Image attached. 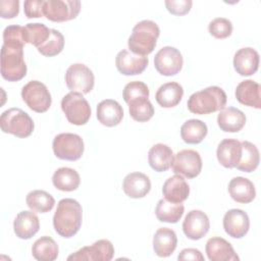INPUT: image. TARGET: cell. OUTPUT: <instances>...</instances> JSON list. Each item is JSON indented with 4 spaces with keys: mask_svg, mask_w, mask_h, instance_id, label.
Instances as JSON below:
<instances>
[{
    "mask_svg": "<svg viewBox=\"0 0 261 261\" xmlns=\"http://www.w3.org/2000/svg\"><path fill=\"white\" fill-rule=\"evenodd\" d=\"M82 221L83 209L76 200L65 198L58 202L53 216V226L59 236L73 237L80 230Z\"/></svg>",
    "mask_w": 261,
    "mask_h": 261,
    "instance_id": "6da1fadb",
    "label": "cell"
},
{
    "mask_svg": "<svg viewBox=\"0 0 261 261\" xmlns=\"http://www.w3.org/2000/svg\"><path fill=\"white\" fill-rule=\"evenodd\" d=\"M159 35L160 29L155 21L150 19L139 21L128 38V49L134 54L147 56L155 49Z\"/></svg>",
    "mask_w": 261,
    "mask_h": 261,
    "instance_id": "7a4b0ae2",
    "label": "cell"
},
{
    "mask_svg": "<svg viewBox=\"0 0 261 261\" xmlns=\"http://www.w3.org/2000/svg\"><path fill=\"white\" fill-rule=\"evenodd\" d=\"M226 94L220 87L211 86L192 94L187 102L188 109L195 114H209L226 105Z\"/></svg>",
    "mask_w": 261,
    "mask_h": 261,
    "instance_id": "3957f363",
    "label": "cell"
},
{
    "mask_svg": "<svg viewBox=\"0 0 261 261\" xmlns=\"http://www.w3.org/2000/svg\"><path fill=\"white\" fill-rule=\"evenodd\" d=\"M23 46L4 44L1 48V75L8 82H18L27 74Z\"/></svg>",
    "mask_w": 261,
    "mask_h": 261,
    "instance_id": "277c9868",
    "label": "cell"
},
{
    "mask_svg": "<svg viewBox=\"0 0 261 261\" xmlns=\"http://www.w3.org/2000/svg\"><path fill=\"white\" fill-rule=\"evenodd\" d=\"M0 126L3 133L11 134L17 138H27L34 132L35 123L22 109L10 108L1 114Z\"/></svg>",
    "mask_w": 261,
    "mask_h": 261,
    "instance_id": "5b68a950",
    "label": "cell"
},
{
    "mask_svg": "<svg viewBox=\"0 0 261 261\" xmlns=\"http://www.w3.org/2000/svg\"><path fill=\"white\" fill-rule=\"evenodd\" d=\"M61 109L71 124L84 125L91 117V106L83 94L69 92L61 100Z\"/></svg>",
    "mask_w": 261,
    "mask_h": 261,
    "instance_id": "8992f818",
    "label": "cell"
},
{
    "mask_svg": "<svg viewBox=\"0 0 261 261\" xmlns=\"http://www.w3.org/2000/svg\"><path fill=\"white\" fill-rule=\"evenodd\" d=\"M52 149L54 155L61 160L75 161L84 153V141L76 134L62 133L53 139Z\"/></svg>",
    "mask_w": 261,
    "mask_h": 261,
    "instance_id": "52a82bcc",
    "label": "cell"
},
{
    "mask_svg": "<svg viewBox=\"0 0 261 261\" xmlns=\"http://www.w3.org/2000/svg\"><path fill=\"white\" fill-rule=\"evenodd\" d=\"M21 98L24 103L35 112H46L52 103L48 88L39 81H30L21 89Z\"/></svg>",
    "mask_w": 261,
    "mask_h": 261,
    "instance_id": "ba28073f",
    "label": "cell"
},
{
    "mask_svg": "<svg viewBox=\"0 0 261 261\" xmlns=\"http://www.w3.org/2000/svg\"><path fill=\"white\" fill-rule=\"evenodd\" d=\"M65 83L70 92L88 94L94 88L95 76L87 65L74 63L66 69Z\"/></svg>",
    "mask_w": 261,
    "mask_h": 261,
    "instance_id": "9c48e42d",
    "label": "cell"
},
{
    "mask_svg": "<svg viewBox=\"0 0 261 261\" xmlns=\"http://www.w3.org/2000/svg\"><path fill=\"white\" fill-rule=\"evenodd\" d=\"M80 10L79 0H47L43 6L44 15L55 22L71 20L77 16Z\"/></svg>",
    "mask_w": 261,
    "mask_h": 261,
    "instance_id": "30bf717a",
    "label": "cell"
},
{
    "mask_svg": "<svg viewBox=\"0 0 261 261\" xmlns=\"http://www.w3.org/2000/svg\"><path fill=\"white\" fill-rule=\"evenodd\" d=\"M171 168L176 174L194 178L198 176L202 170V158L197 151L184 149L174 155Z\"/></svg>",
    "mask_w": 261,
    "mask_h": 261,
    "instance_id": "8fae6325",
    "label": "cell"
},
{
    "mask_svg": "<svg viewBox=\"0 0 261 261\" xmlns=\"http://www.w3.org/2000/svg\"><path fill=\"white\" fill-rule=\"evenodd\" d=\"M182 63L184 59L181 53L171 46L161 48L154 57V66L156 70L165 76H171L178 73L182 67Z\"/></svg>",
    "mask_w": 261,
    "mask_h": 261,
    "instance_id": "7c38bea8",
    "label": "cell"
},
{
    "mask_svg": "<svg viewBox=\"0 0 261 261\" xmlns=\"http://www.w3.org/2000/svg\"><path fill=\"white\" fill-rule=\"evenodd\" d=\"M114 256V247L108 240H99L91 246H86L67 257L73 261H110Z\"/></svg>",
    "mask_w": 261,
    "mask_h": 261,
    "instance_id": "4fadbf2b",
    "label": "cell"
},
{
    "mask_svg": "<svg viewBox=\"0 0 261 261\" xmlns=\"http://www.w3.org/2000/svg\"><path fill=\"white\" fill-rule=\"evenodd\" d=\"M210 228V221L206 213L201 210L190 211L182 222V230L186 237L198 241L205 237Z\"/></svg>",
    "mask_w": 261,
    "mask_h": 261,
    "instance_id": "5bb4252c",
    "label": "cell"
},
{
    "mask_svg": "<svg viewBox=\"0 0 261 261\" xmlns=\"http://www.w3.org/2000/svg\"><path fill=\"white\" fill-rule=\"evenodd\" d=\"M149 63L147 56L134 54L128 50H121L115 58L117 70L124 75H136L142 73Z\"/></svg>",
    "mask_w": 261,
    "mask_h": 261,
    "instance_id": "9a60e30c",
    "label": "cell"
},
{
    "mask_svg": "<svg viewBox=\"0 0 261 261\" xmlns=\"http://www.w3.org/2000/svg\"><path fill=\"white\" fill-rule=\"evenodd\" d=\"M223 228L231 238L241 239L245 237L250 228L248 214L241 209L228 210L223 216Z\"/></svg>",
    "mask_w": 261,
    "mask_h": 261,
    "instance_id": "2e32d148",
    "label": "cell"
},
{
    "mask_svg": "<svg viewBox=\"0 0 261 261\" xmlns=\"http://www.w3.org/2000/svg\"><path fill=\"white\" fill-rule=\"evenodd\" d=\"M206 254L211 261H238L239 256L231 244L220 237L210 238L206 243Z\"/></svg>",
    "mask_w": 261,
    "mask_h": 261,
    "instance_id": "e0dca14e",
    "label": "cell"
},
{
    "mask_svg": "<svg viewBox=\"0 0 261 261\" xmlns=\"http://www.w3.org/2000/svg\"><path fill=\"white\" fill-rule=\"evenodd\" d=\"M233 67L243 76L254 74L259 68L258 52L251 47L239 49L233 56Z\"/></svg>",
    "mask_w": 261,
    "mask_h": 261,
    "instance_id": "ac0fdd59",
    "label": "cell"
},
{
    "mask_svg": "<svg viewBox=\"0 0 261 261\" xmlns=\"http://www.w3.org/2000/svg\"><path fill=\"white\" fill-rule=\"evenodd\" d=\"M242 145L237 139L222 140L216 150L218 162L225 168L236 167L241 159Z\"/></svg>",
    "mask_w": 261,
    "mask_h": 261,
    "instance_id": "d6986e66",
    "label": "cell"
},
{
    "mask_svg": "<svg viewBox=\"0 0 261 261\" xmlns=\"http://www.w3.org/2000/svg\"><path fill=\"white\" fill-rule=\"evenodd\" d=\"M122 190L126 196L133 199L145 197L151 190L150 178L142 172L128 173L122 181Z\"/></svg>",
    "mask_w": 261,
    "mask_h": 261,
    "instance_id": "ffe728a7",
    "label": "cell"
},
{
    "mask_svg": "<svg viewBox=\"0 0 261 261\" xmlns=\"http://www.w3.org/2000/svg\"><path fill=\"white\" fill-rule=\"evenodd\" d=\"M164 199L172 203H182L190 195V187L180 174H175L165 180L162 187Z\"/></svg>",
    "mask_w": 261,
    "mask_h": 261,
    "instance_id": "44dd1931",
    "label": "cell"
},
{
    "mask_svg": "<svg viewBox=\"0 0 261 261\" xmlns=\"http://www.w3.org/2000/svg\"><path fill=\"white\" fill-rule=\"evenodd\" d=\"M40 228L38 216L33 211L19 212L13 221L14 233L21 240H29L34 237Z\"/></svg>",
    "mask_w": 261,
    "mask_h": 261,
    "instance_id": "7402d4cb",
    "label": "cell"
},
{
    "mask_svg": "<svg viewBox=\"0 0 261 261\" xmlns=\"http://www.w3.org/2000/svg\"><path fill=\"white\" fill-rule=\"evenodd\" d=\"M97 118L99 122L105 126H115L119 124L123 118V109L115 100H103L97 105Z\"/></svg>",
    "mask_w": 261,
    "mask_h": 261,
    "instance_id": "603a6c76",
    "label": "cell"
},
{
    "mask_svg": "<svg viewBox=\"0 0 261 261\" xmlns=\"http://www.w3.org/2000/svg\"><path fill=\"white\" fill-rule=\"evenodd\" d=\"M217 124L225 133H238L246 124V115L238 108L226 107L220 110Z\"/></svg>",
    "mask_w": 261,
    "mask_h": 261,
    "instance_id": "cb8c5ba5",
    "label": "cell"
},
{
    "mask_svg": "<svg viewBox=\"0 0 261 261\" xmlns=\"http://www.w3.org/2000/svg\"><path fill=\"white\" fill-rule=\"evenodd\" d=\"M260 85L252 80H246L241 82L236 89L237 100L246 106L254 107L256 109L261 108L260 97Z\"/></svg>",
    "mask_w": 261,
    "mask_h": 261,
    "instance_id": "d4e9b609",
    "label": "cell"
},
{
    "mask_svg": "<svg viewBox=\"0 0 261 261\" xmlns=\"http://www.w3.org/2000/svg\"><path fill=\"white\" fill-rule=\"evenodd\" d=\"M173 151L165 144H156L151 147L148 153V161L152 169L158 172L166 171L173 162Z\"/></svg>",
    "mask_w": 261,
    "mask_h": 261,
    "instance_id": "484cf974",
    "label": "cell"
},
{
    "mask_svg": "<svg viewBox=\"0 0 261 261\" xmlns=\"http://www.w3.org/2000/svg\"><path fill=\"white\" fill-rule=\"evenodd\" d=\"M228 193L232 200L243 204L252 202L256 197L254 184L250 179L243 176L233 177L229 181Z\"/></svg>",
    "mask_w": 261,
    "mask_h": 261,
    "instance_id": "4316f807",
    "label": "cell"
},
{
    "mask_svg": "<svg viewBox=\"0 0 261 261\" xmlns=\"http://www.w3.org/2000/svg\"><path fill=\"white\" fill-rule=\"evenodd\" d=\"M177 245V238L171 228L160 227L153 238V249L157 256L168 257L170 256Z\"/></svg>",
    "mask_w": 261,
    "mask_h": 261,
    "instance_id": "83f0119b",
    "label": "cell"
},
{
    "mask_svg": "<svg viewBox=\"0 0 261 261\" xmlns=\"http://www.w3.org/2000/svg\"><path fill=\"white\" fill-rule=\"evenodd\" d=\"M182 96L184 89L181 85L176 82H169L159 87L156 92L155 99L161 107L171 108L181 101Z\"/></svg>",
    "mask_w": 261,
    "mask_h": 261,
    "instance_id": "f1b7e54d",
    "label": "cell"
},
{
    "mask_svg": "<svg viewBox=\"0 0 261 261\" xmlns=\"http://www.w3.org/2000/svg\"><path fill=\"white\" fill-rule=\"evenodd\" d=\"M52 182L59 191L72 192L79 188L81 177L76 170L69 167H60L53 173Z\"/></svg>",
    "mask_w": 261,
    "mask_h": 261,
    "instance_id": "f546056e",
    "label": "cell"
},
{
    "mask_svg": "<svg viewBox=\"0 0 261 261\" xmlns=\"http://www.w3.org/2000/svg\"><path fill=\"white\" fill-rule=\"evenodd\" d=\"M208 127L200 119H189L180 127V137L187 144H199L207 136Z\"/></svg>",
    "mask_w": 261,
    "mask_h": 261,
    "instance_id": "4dcf8cb0",
    "label": "cell"
},
{
    "mask_svg": "<svg viewBox=\"0 0 261 261\" xmlns=\"http://www.w3.org/2000/svg\"><path fill=\"white\" fill-rule=\"evenodd\" d=\"M185 212L182 203H172L165 199L158 201L155 209L156 217L161 222L176 223Z\"/></svg>",
    "mask_w": 261,
    "mask_h": 261,
    "instance_id": "1f68e13d",
    "label": "cell"
},
{
    "mask_svg": "<svg viewBox=\"0 0 261 261\" xmlns=\"http://www.w3.org/2000/svg\"><path fill=\"white\" fill-rule=\"evenodd\" d=\"M58 245L48 236L38 239L32 247V254L38 261H54L58 256Z\"/></svg>",
    "mask_w": 261,
    "mask_h": 261,
    "instance_id": "d6a6232c",
    "label": "cell"
},
{
    "mask_svg": "<svg viewBox=\"0 0 261 261\" xmlns=\"http://www.w3.org/2000/svg\"><path fill=\"white\" fill-rule=\"evenodd\" d=\"M242 145V155L239 164L236 166L237 169L244 172L254 171L260 161V155L258 148L249 141L241 142Z\"/></svg>",
    "mask_w": 261,
    "mask_h": 261,
    "instance_id": "836d02e7",
    "label": "cell"
},
{
    "mask_svg": "<svg viewBox=\"0 0 261 261\" xmlns=\"http://www.w3.org/2000/svg\"><path fill=\"white\" fill-rule=\"evenodd\" d=\"M25 202L31 210L39 213L49 212L55 205L53 196L43 190H35L30 192L27 195Z\"/></svg>",
    "mask_w": 261,
    "mask_h": 261,
    "instance_id": "e575fe53",
    "label": "cell"
},
{
    "mask_svg": "<svg viewBox=\"0 0 261 261\" xmlns=\"http://www.w3.org/2000/svg\"><path fill=\"white\" fill-rule=\"evenodd\" d=\"M128 111L133 119L139 122L150 120L154 115V107L147 97H137L127 103Z\"/></svg>",
    "mask_w": 261,
    "mask_h": 261,
    "instance_id": "d590c367",
    "label": "cell"
},
{
    "mask_svg": "<svg viewBox=\"0 0 261 261\" xmlns=\"http://www.w3.org/2000/svg\"><path fill=\"white\" fill-rule=\"evenodd\" d=\"M51 29L46 27L44 23H28L24 27L25 42L34 45L36 48L44 44L49 39Z\"/></svg>",
    "mask_w": 261,
    "mask_h": 261,
    "instance_id": "8d00e7d4",
    "label": "cell"
},
{
    "mask_svg": "<svg viewBox=\"0 0 261 261\" xmlns=\"http://www.w3.org/2000/svg\"><path fill=\"white\" fill-rule=\"evenodd\" d=\"M63 47H64L63 35L59 31L55 29H51V34L49 39L44 44L39 46L37 50L44 56L52 57L59 54L63 50Z\"/></svg>",
    "mask_w": 261,
    "mask_h": 261,
    "instance_id": "74e56055",
    "label": "cell"
},
{
    "mask_svg": "<svg viewBox=\"0 0 261 261\" xmlns=\"http://www.w3.org/2000/svg\"><path fill=\"white\" fill-rule=\"evenodd\" d=\"M208 31L216 39H225L232 33V23L225 17H216L209 22Z\"/></svg>",
    "mask_w": 261,
    "mask_h": 261,
    "instance_id": "f35d334b",
    "label": "cell"
},
{
    "mask_svg": "<svg viewBox=\"0 0 261 261\" xmlns=\"http://www.w3.org/2000/svg\"><path fill=\"white\" fill-rule=\"evenodd\" d=\"M149 88L145 83L140 81H134L125 85L122 92V97L125 103H127L129 100L135 99L137 97L149 98Z\"/></svg>",
    "mask_w": 261,
    "mask_h": 261,
    "instance_id": "ab89813d",
    "label": "cell"
},
{
    "mask_svg": "<svg viewBox=\"0 0 261 261\" xmlns=\"http://www.w3.org/2000/svg\"><path fill=\"white\" fill-rule=\"evenodd\" d=\"M3 43L24 46V44L27 43L24 36V27L18 24L6 27L3 31Z\"/></svg>",
    "mask_w": 261,
    "mask_h": 261,
    "instance_id": "60d3db41",
    "label": "cell"
},
{
    "mask_svg": "<svg viewBox=\"0 0 261 261\" xmlns=\"http://www.w3.org/2000/svg\"><path fill=\"white\" fill-rule=\"evenodd\" d=\"M193 5L192 0H166L165 6L167 10L174 15L187 14Z\"/></svg>",
    "mask_w": 261,
    "mask_h": 261,
    "instance_id": "b9f144b4",
    "label": "cell"
},
{
    "mask_svg": "<svg viewBox=\"0 0 261 261\" xmlns=\"http://www.w3.org/2000/svg\"><path fill=\"white\" fill-rule=\"evenodd\" d=\"M19 13L18 0H1L0 1V16L2 18H13Z\"/></svg>",
    "mask_w": 261,
    "mask_h": 261,
    "instance_id": "7bdbcfd3",
    "label": "cell"
},
{
    "mask_svg": "<svg viewBox=\"0 0 261 261\" xmlns=\"http://www.w3.org/2000/svg\"><path fill=\"white\" fill-rule=\"evenodd\" d=\"M43 0H27L23 3V10L24 14L28 18H37L42 17L43 13Z\"/></svg>",
    "mask_w": 261,
    "mask_h": 261,
    "instance_id": "ee69618b",
    "label": "cell"
},
{
    "mask_svg": "<svg viewBox=\"0 0 261 261\" xmlns=\"http://www.w3.org/2000/svg\"><path fill=\"white\" fill-rule=\"evenodd\" d=\"M178 260H194V261H204V256L198 249L188 248L184 249L177 256Z\"/></svg>",
    "mask_w": 261,
    "mask_h": 261,
    "instance_id": "f6af8a7d",
    "label": "cell"
}]
</instances>
